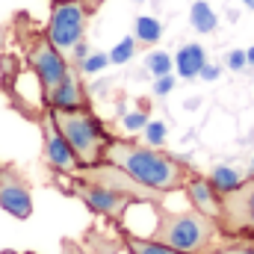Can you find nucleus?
I'll list each match as a JSON object with an SVG mask.
<instances>
[{"mask_svg": "<svg viewBox=\"0 0 254 254\" xmlns=\"http://www.w3.org/2000/svg\"><path fill=\"white\" fill-rule=\"evenodd\" d=\"M198 77L210 83V80H216V77H219V68H216V65H210V63H204V68L198 71Z\"/></svg>", "mask_w": 254, "mask_h": 254, "instance_id": "26", "label": "nucleus"}, {"mask_svg": "<svg viewBox=\"0 0 254 254\" xmlns=\"http://www.w3.org/2000/svg\"><path fill=\"white\" fill-rule=\"evenodd\" d=\"M225 63H228V68H231V71H243V68L249 65V60H246V51H231Z\"/></svg>", "mask_w": 254, "mask_h": 254, "instance_id": "24", "label": "nucleus"}, {"mask_svg": "<svg viewBox=\"0 0 254 254\" xmlns=\"http://www.w3.org/2000/svg\"><path fill=\"white\" fill-rule=\"evenodd\" d=\"M71 54H74V60H77V63H83V60L89 57V48H86V42L80 39V42H77V45L71 48Z\"/></svg>", "mask_w": 254, "mask_h": 254, "instance_id": "27", "label": "nucleus"}, {"mask_svg": "<svg viewBox=\"0 0 254 254\" xmlns=\"http://www.w3.org/2000/svg\"><path fill=\"white\" fill-rule=\"evenodd\" d=\"M252 169H254V157H252Z\"/></svg>", "mask_w": 254, "mask_h": 254, "instance_id": "31", "label": "nucleus"}, {"mask_svg": "<svg viewBox=\"0 0 254 254\" xmlns=\"http://www.w3.org/2000/svg\"><path fill=\"white\" fill-rule=\"evenodd\" d=\"M133 39H139L145 45H157L163 39V24L151 15H139L136 24H133Z\"/></svg>", "mask_w": 254, "mask_h": 254, "instance_id": "15", "label": "nucleus"}, {"mask_svg": "<svg viewBox=\"0 0 254 254\" xmlns=\"http://www.w3.org/2000/svg\"><path fill=\"white\" fill-rule=\"evenodd\" d=\"M0 207L15 219H27L33 213V195L15 172H0Z\"/></svg>", "mask_w": 254, "mask_h": 254, "instance_id": "9", "label": "nucleus"}, {"mask_svg": "<svg viewBox=\"0 0 254 254\" xmlns=\"http://www.w3.org/2000/svg\"><path fill=\"white\" fill-rule=\"evenodd\" d=\"M27 60H30V68H33V74L39 77V83H42V89H45V95L63 80L65 74L71 71L68 63H65L63 51H57L51 42H48V36H42V39H33V45H30V54H27Z\"/></svg>", "mask_w": 254, "mask_h": 254, "instance_id": "7", "label": "nucleus"}, {"mask_svg": "<svg viewBox=\"0 0 254 254\" xmlns=\"http://www.w3.org/2000/svg\"><path fill=\"white\" fill-rule=\"evenodd\" d=\"M54 3H68V0H54Z\"/></svg>", "mask_w": 254, "mask_h": 254, "instance_id": "30", "label": "nucleus"}, {"mask_svg": "<svg viewBox=\"0 0 254 254\" xmlns=\"http://www.w3.org/2000/svg\"><path fill=\"white\" fill-rule=\"evenodd\" d=\"M71 178H74L71 192H74L92 213H101V216H110V219H122V213L127 210V204H133L130 198L107 190V187H101V184L83 181V178H77V175H71Z\"/></svg>", "mask_w": 254, "mask_h": 254, "instance_id": "8", "label": "nucleus"}, {"mask_svg": "<svg viewBox=\"0 0 254 254\" xmlns=\"http://www.w3.org/2000/svg\"><path fill=\"white\" fill-rule=\"evenodd\" d=\"M133 51H136V39H133V36H125V39L110 51V63H113V65L130 63V60H133Z\"/></svg>", "mask_w": 254, "mask_h": 254, "instance_id": "19", "label": "nucleus"}, {"mask_svg": "<svg viewBox=\"0 0 254 254\" xmlns=\"http://www.w3.org/2000/svg\"><path fill=\"white\" fill-rule=\"evenodd\" d=\"M45 160H48V166H51V169L65 172V175H74V172L80 169V163H77V157H74L71 145L63 139V133L54 127L51 116L45 119Z\"/></svg>", "mask_w": 254, "mask_h": 254, "instance_id": "10", "label": "nucleus"}, {"mask_svg": "<svg viewBox=\"0 0 254 254\" xmlns=\"http://www.w3.org/2000/svg\"><path fill=\"white\" fill-rule=\"evenodd\" d=\"M145 125H148V113H145V110H136V113H127L125 116V127L130 130V133L145 130Z\"/></svg>", "mask_w": 254, "mask_h": 254, "instance_id": "22", "label": "nucleus"}, {"mask_svg": "<svg viewBox=\"0 0 254 254\" xmlns=\"http://www.w3.org/2000/svg\"><path fill=\"white\" fill-rule=\"evenodd\" d=\"M125 246L130 254H184L157 243V240H142V237H133V234H125Z\"/></svg>", "mask_w": 254, "mask_h": 254, "instance_id": "17", "label": "nucleus"}, {"mask_svg": "<svg viewBox=\"0 0 254 254\" xmlns=\"http://www.w3.org/2000/svg\"><path fill=\"white\" fill-rule=\"evenodd\" d=\"M184 190H187L192 207H195L198 213H204V216H210V219H219V213H222V195L213 190L210 178H201V175L192 172L190 178H187V184H184Z\"/></svg>", "mask_w": 254, "mask_h": 254, "instance_id": "11", "label": "nucleus"}, {"mask_svg": "<svg viewBox=\"0 0 254 254\" xmlns=\"http://www.w3.org/2000/svg\"><path fill=\"white\" fill-rule=\"evenodd\" d=\"M3 254H12V252H3Z\"/></svg>", "mask_w": 254, "mask_h": 254, "instance_id": "32", "label": "nucleus"}, {"mask_svg": "<svg viewBox=\"0 0 254 254\" xmlns=\"http://www.w3.org/2000/svg\"><path fill=\"white\" fill-rule=\"evenodd\" d=\"M166 136H169V127L163 125V122H148L145 125V139H148L151 148H160L166 142Z\"/></svg>", "mask_w": 254, "mask_h": 254, "instance_id": "20", "label": "nucleus"}, {"mask_svg": "<svg viewBox=\"0 0 254 254\" xmlns=\"http://www.w3.org/2000/svg\"><path fill=\"white\" fill-rule=\"evenodd\" d=\"M145 68H148L154 77H166V74H172V68H175V60H172L166 51H154V54H148V60H145Z\"/></svg>", "mask_w": 254, "mask_h": 254, "instance_id": "18", "label": "nucleus"}, {"mask_svg": "<svg viewBox=\"0 0 254 254\" xmlns=\"http://www.w3.org/2000/svg\"><path fill=\"white\" fill-rule=\"evenodd\" d=\"M110 65V54H89L83 63H80V71L83 74H98Z\"/></svg>", "mask_w": 254, "mask_h": 254, "instance_id": "21", "label": "nucleus"}, {"mask_svg": "<svg viewBox=\"0 0 254 254\" xmlns=\"http://www.w3.org/2000/svg\"><path fill=\"white\" fill-rule=\"evenodd\" d=\"M104 160L125 169L130 178H136L139 184L163 192V195L184 190L187 178L192 175V169L184 166L181 160H175L163 151H154L151 145H139V142H127V139H110Z\"/></svg>", "mask_w": 254, "mask_h": 254, "instance_id": "1", "label": "nucleus"}, {"mask_svg": "<svg viewBox=\"0 0 254 254\" xmlns=\"http://www.w3.org/2000/svg\"><path fill=\"white\" fill-rule=\"evenodd\" d=\"M77 178H83V181H92V184H101V187H107V190L119 192V195H125L130 198L133 204H160L163 201V192L151 190V187H145V184H139L136 178H130L125 169H119V166H113V163H95V166H80L77 172H74Z\"/></svg>", "mask_w": 254, "mask_h": 254, "instance_id": "5", "label": "nucleus"}, {"mask_svg": "<svg viewBox=\"0 0 254 254\" xmlns=\"http://www.w3.org/2000/svg\"><path fill=\"white\" fill-rule=\"evenodd\" d=\"M243 6H249V9H254V0H243Z\"/></svg>", "mask_w": 254, "mask_h": 254, "instance_id": "29", "label": "nucleus"}, {"mask_svg": "<svg viewBox=\"0 0 254 254\" xmlns=\"http://www.w3.org/2000/svg\"><path fill=\"white\" fill-rule=\"evenodd\" d=\"M172 89H175V77H172V74L157 77V83H154V95H169Z\"/></svg>", "mask_w": 254, "mask_h": 254, "instance_id": "25", "label": "nucleus"}, {"mask_svg": "<svg viewBox=\"0 0 254 254\" xmlns=\"http://www.w3.org/2000/svg\"><path fill=\"white\" fill-rule=\"evenodd\" d=\"M246 60H249V65H254V45L246 51Z\"/></svg>", "mask_w": 254, "mask_h": 254, "instance_id": "28", "label": "nucleus"}, {"mask_svg": "<svg viewBox=\"0 0 254 254\" xmlns=\"http://www.w3.org/2000/svg\"><path fill=\"white\" fill-rule=\"evenodd\" d=\"M210 184H213V190L219 192V195H228V192H234L243 184V178H240V172L231 169V166H216V169L210 172Z\"/></svg>", "mask_w": 254, "mask_h": 254, "instance_id": "16", "label": "nucleus"}, {"mask_svg": "<svg viewBox=\"0 0 254 254\" xmlns=\"http://www.w3.org/2000/svg\"><path fill=\"white\" fill-rule=\"evenodd\" d=\"M45 101H48L51 110H80V107H86V92H83L77 74L68 71L63 80L45 95Z\"/></svg>", "mask_w": 254, "mask_h": 254, "instance_id": "12", "label": "nucleus"}, {"mask_svg": "<svg viewBox=\"0 0 254 254\" xmlns=\"http://www.w3.org/2000/svg\"><path fill=\"white\" fill-rule=\"evenodd\" d=\"M172 60H175V68H178V74H181L184 80H195L198 71L207 63V54H204L201 45H184Z\"/></svg>", "mask_w": 254, "mask_h": 254, "instance_id": "13", "label": "nucleus"}, {"mask_svg": "<svg viewBox=\"0 0 254 254\" xmlns=\"http://www.w3.org/2000/svg\"><path fill=\"white\" fill-rule=\"evenodd\" d=\"M216 222L228 240H254V175L234 192L222 195V213Z\"/></svg>", "mask_w": 254, "mask_h": 254, "instance_id": "4", "label": "nucleus"}, {"mask_svg": "<svg viewBox=\"0 0 254 254\" xmlns=\"http://www.w3.org/2000/svg\"><path fill=\"white\" fill-rule=\"evenodd\" d=\"M54 127L63 133V139L71 145L74 157L80 166H95V163H104V151L110 145V133L104 130L101 119L89 110V107H80V110H48Z\"/></svg>", "mask_w": 254, "mask_h": 254, "instance_id": "3", "label": "nucleus"}, {"mask_svg": "<svg viewBox=\"0 0 254 254\" xmlns=\"http://www.w3.org/2000/svg\"><path fill=\"white\" fill-rule=\"evenodd\" d=\"M213 254H254V246H249V243H222Z\"/></svg>", "mask_w": 254, "mask_h": 254, "instance_id": "23", "label": "nucleus"}, {"mask_svg": "<svg viewBox=\"0 0 254 254\" xmlns=\"http://www.w3.org/2000/svg\"><path fill=\"white\" fill-rule=\"evenodd\" d=\"M190 24L198 33H213V30L219 27V18H216L213 6H210L207 0H195L192 9H190Z\"/></svg>", "mask_w": 254, "mask_h": 254, "instance_id": "14", "label": "nucleus"}, {"mask_svg": "<svg viewBox=\"0 0 254 254\" xmlns=\"http://www.w3.org/2000/svg\"><path fill=\"white\" fill-rule=\"evenodd\" d=\"M151 240L184 254H213L228 237L219 231V222L190 210V213H169L157 204V228Z\"/></svg>", "mask_w": 254, "mask_h": 254, "instance_id": "2", "label": "nucleus"}, {"mask_svg": "<svg viewBox=\"0 0 254 254\" xmlns=\"http://www.w3.org/2000/svg\"><path fill=\"white\" fill-rule=\"evenodd\" d=\"M86 33V6L83 0H68V3H54L51 24H48V42L57 51H71Z\"/></svg>", "mask_w": 254, "mask_h": 254, "instance_id": "6", "label": "nucleus"}]
</instances>
